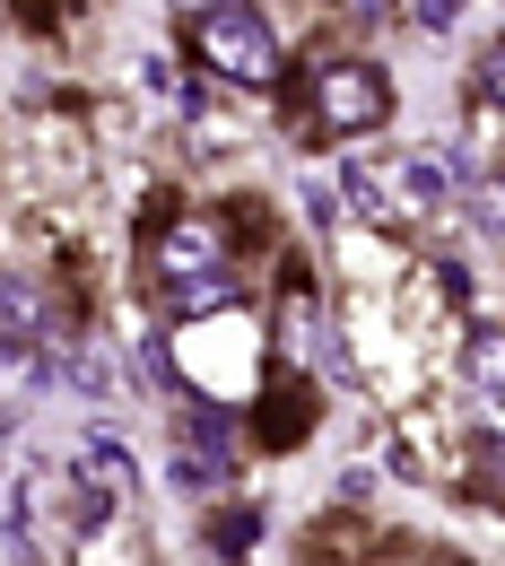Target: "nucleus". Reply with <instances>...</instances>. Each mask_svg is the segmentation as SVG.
Returning <instances> with one entry per match:
<instances>
[{
  "mask_svg": "<svg viewBox=\"0 0 505 566\" xmlns=\"http://www.w3.org/2000/svg\"><path fill=\"white\" fill-rule=\"evenodd\" d=\"M340 192H349V210L366 227H383V235H401V227H419L453 201V184H444V166L419 157V148H358L349 166H340Z\"/></svg>",
  "mask_w": 505,
  "mask_h": 566,
  "instance_id": "f257e3e1",
  "label": "nucleus"
},
{
  "mask_svg": "<svg viewBox=\"0 0 505 566\" xmlns=\"http://www.w3.org/2000/svg\"><path fill=\"white\" fill-rule=\"evenodd\" d=\"M192 53H201V71H210V78L244 87V96H271V87H280V35H271V18H262L253 0L210 9V18L192 27Z\"/></svg>",
  "mask_w": 505,
  "mask_h": 566,
  "instance_id": "f03ea898",
  "label": "nucleus"
},
{
  "mask_svg": "<svg viewBox=\"0 0 505 566\" xmlns=\"http://www.w3.org/2000/svg\"><path fill=\"white\" fill-rule=\"evenodd\" d=\"M314 114H323L332 140H366V132L392 123V78L375 62H323L314 71Z\"/></svg>",
  "mask_w": 505,
  "mask_h": 566,
  "instance_id": "7ed1b4c3",
  "label": "nucleus"
},
{
  "mask_svg": "<svg viewBox=\"0 0 505 566\" xmlns=\"http://www.w3.org/2000/svg\"><path fill=\"white\" fill-rule=\"evenodd\" d=\"M175 280H227L218 218H166L157 227V287H175Z\"/></svg>",
  "mask_w": 505,
  "mask_h": 566,
  "instance_id": "20e7f679",
  "label": "nucleus"
},
{
  "mask_svg": "<svg viewBox=\"0 0 505 566\" xmlns=\"http://www.w3.org/2000/svg\"><path fill=\"white\" fill-rule=\"evenodd\" d=\"M71 471L105 496V505H140V462L114 444V427H78L71 436Z\"/></svg>",
  "mask_w": 505,
  "mask_h": 566,
  "instance_id": "39448f33",
  "label": "nucleus"
},
{
  "mask_svg": "<svg viewBox=\"0 0 505 566\" xmlns=\"http://www.w3.org/2000/svg\"><path fill=\"white\" fill-rule=\"evenodd\" d=\"M471 392H480V419L505 444V332H480L471 340Z\"/></svg>",
  "mask_w": 505,
  "mask_h": 566,
  "instance_id": "423d86ee",
  "label": "nucleus"
},
{
  "mask_svg": "<svg viewBox=\"0 0 505 566\" xmlns=\"http://www.w3.org/2000/svg\"><path fill=\"white\" fill-rule=\"evenodd\" d=\"M0 340H53V305H44V287L27 280H0Z\"/></svg>",
  "mask_w": 505,
  "mask_h": 566,
  "instance_id": "0eeeda50",
  "label": "nucleus"
},
{
  "mask_svg": "<svg viewBox=\"0 0 505 566\" xmlns=\"http://www.w3.org/2000/svg\"><path fill=\"white\" fill-rule=\"evenodd\" d=\"M166 314H235V280H175L166 287Z\"/></svg>",
  "mask_w": 505,
  "mask_h": 566,
  "instance_id": "6e6552de",
  "label": "nucleus"
},
{
  "mask_svg": "<svg viewBox=\"0 0 505 566\" xmlns=\"http://www.w3.org/2000/svg\"><path fill=\"white\" fill-rule=\"evenodd\" d=\"M462 218H471L488 244H505V184H471V192H462Z\"/></svg>",
  "mask_w": 505,
  "mask_h": 566,
  "instance_id": "1a4fd4ad",
  "label": "nucleus"
},
{
  "mask_svg": "<svg viewBox=\"0 0 505 566\" xmlns=\"http://www.w3.org/2000/svg\"><path fill=\"white\" fill-rule=\"evenodd\" d=\"M480 96L505 114V35H488V53H480Z\"/></svg>",
  "mask_w": 505,
  "mask_h": 566,
  "instance_id": "9d476101",
  "label": "nucleus"
},
{
  "mask_svg": "<svg viewBox=\"0 0 505 566\" xmlns=\"http://www.w3.org/2000/svg\"><path fill=\"white\" fill-rule=\"evenodd\" d=\"M462 9H471V0H419V27H428V35H453Z\"/></svg>",
  "mask_w": 505,
  "mask_h": 566,
  "instance_id": "9b49d317",
  "label": "nucleus"
},
{
  "mask_svg": "<svg viewBox=\"0 0 505 566\" xmlns=\"http://www.w3.org/2000/svg\"><path fill=\"white\" fill-rule=\"evenodd\" d=\"M175 9H183V18L201 27V18H210V9H227V0H175Z\"/></svg>",
  "mask_w": 505,
  "mask_h": 566,
  "instance_id": "f8f14e48",
  "label": "nucleus"
},
{
  "mask_svg": "<svg viewBox=\"0 0 505 566\" xmlns=\"http://www.w3.org/2000/svg\"><path fill=\"white\" fill-rule=\"evenodd\" d=\"M0 480H9V419H0Z\"/></svg>",
  "mask_w": 505,
  "mask_h": 566,
  "instance_id": "ddd939ff",
  "label": "nucleus"
}]
</instances>
